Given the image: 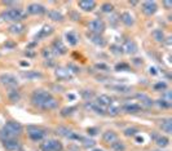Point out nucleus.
<instances>
[{
  "mask_svg": "<svg viewBox=\"0 0 172 151\" xmlns=\"http://www.w3.org/2000/svg\"><path fill=\"white\" fill-rule=\"evenodd\" d=\"M66 40L69 41L70 45H76V44H78V36H76L75 33L70 31V33L66 34Z\"/></svg>",
  "mask_w": 172,
  "mask_h": 151,
  "instance_id": "26",
  "label": "nucleus"
},
{
  "mask_svg": "<svg viewBox=\"0 0 172 151\" xmlns=\"http://www.w3.org/2000/svg\"><path fill=\"white\" fill-rule=\"evenodd\" d=\"M158 105L161 106V107H170V106H171V103L167 102V101H164V99H159L158 101Z\"/></svg>",
  "mask_w": 172,
  "mask_h": 151,
  "instance_id": "39",
  "label": "nucleus"
},
{
  "mask_svg": "<svg viewBox=\"0 0 172 151\" xmlns=\"http://www.w3.org/2000/svg\"><path fill=\"white\" fill-rule=\"evenodd\" d=\"M101 9H102V12H105V13H111L113 12V5L110 3H105V4H102Z\"/></svg>",
  "mask_w": 172,
  "mask_h": 151,
  "instance_id": "34",
  "label": "nucleus"
},
{
  "mask_svg": "<svg viewBox=\"0 0 172 151\" xmlns=\"http://www.w3.org/2000/svg\"><path fill=\"white\" fill-rule=\"evenodd\" d=\"M21 65L22 66H29V64H26V62H21Z\"/></svg>",
  "mask_w": 172,
  "mask_h": 151,
  "instance_id": "50",
  "label": "nucleus"
},
{
  "mask_svg": "<svg viewBox=\"0 0 172 151\" xmlns=\"http://www.w3.org/2000/svg\"><path fill=\"white\" fill-rule=\"evenodd\" d=\"M140 61H141V60H135V64H137V65H139V64H143V62H140Z\"/></svg>",
  "mask_w": 172,
  "mask_h": 151,
  "instance_id": "49",
  "label": "nucleus"
},
{
  "mask_svg": "<svg viewBox=\"0 0 172 151\" xmlns=\"http://www.w3.org/2000/svg\"><path fill=\"white\" fill-rule=\"evenodd\" d=\"M44 12H45V8L36 3L30 4L27 7V13H30V14H43Z\"/></svg>",
  "mask_w": 172,
  "mask_h": 151,
  "instance_id": "10",
  "label": "nucleus"
},
{
  "mask_svg": "<svg viewBox=\"0 0 172 151\" xmlns=\"http://www.w3.org/2000/svg\"><path fill=\"white\" fill-rule=\"evenodd\" d=\"M96 68H98V70H104V71H108V70H109V66L104 65V64H97V65H96Z\"/></svg>",
  "mask_w": 172,
  "mask_h": 151,
  "instance_id": "41",
  "label": "nucleus"
},
{
  "mask_svg": "<svg viewBox=\"0 0 172 151\" xmlns=\"http://www.w3.org/2000/svg\"><path fill=\"white\" fill-rule=\"evenodd\" d=\"M97 103L101 106H111L113 103V98L108 96V94H101V96L97 97Z\"/></svg>",
  "mask_w": 172,
  "mask_h": 151,
  "instance_id": "16",
  "label": "nucleus"
},
{
  "mask_svg": "<svg viewBox=\"0 0 172 151\" xmlns=\"http://www.w3.org/2000/svg\"><path fill=\"white\" fill-rule=\"evenodd\" d=\"M57 133H60L61 136H64L66 138H69L70 134H71V130H69V129L65 128V127H58L57 128Z\"/></svg>",
  "mask_w": 172,
  "mask_h": 151,
  "instance_id": "32",
  "label": "nucleus"
},
{
  "mask_svg": "<svg viewBox=\"0 0 172 151\" xmlns=\"http://www.w3.org/2000/svg\"><path fill=\"white\" fill-rule=\"evenodd\" d=\"M110 147H111L113 151H124V150H126L124 143L120 142V141H115V142H113L111 145H110Z\"/></svg>",
  "mask_w": 172,
  "mask_h": 151,
  "instance_id": "28",
  "label": "nucleus"
},
{
  "mask_svg": "<svg viewBox=\"0 0 172 151\" xmlns=\"http://www.w3.org/2000/svg\"><path fill=\"white\" fill-rule=\"evenodd\" d=\"M56 76L58 79H71V75L69 70H65V68H58L56 71Z\"/></svg>",
  "mask_w": 172,
  "mask_h": 151,
  "instance_id": "23",
  "label": "nucleus"
},
{
  "mask_svg": "<svg viewBox=\"0 0 172 151\" xmlns=\"http://www.w3.org/2000/svg\"><path fill=\"white\" fill-rule=\"evenodd\" d=\"M23 17L21 9H8L2 13V18L4 21H18Z\"/></svg>",
  "mask_w": 172,
  "mask_h": 151,
  "instance_id": "2",
  "label": "nucleus"
},
{
  "mask_svg": "<svg viewBox=\"0 0 172 151\" xmlns=\"http://www.w3.org/2000/svg\"><path fill=\"white\" fill-rule=\"evenodd\" d=\"M102 138H104V141H105L106 143H113V142L116 141V134L114 133V132H111V130H108V132L104 133Z\"/></svg>",
  "mask_w": 172,
  "mask_h": 151,
  "instance_id": "19",
  "label": "nucleus"
},
{
  "mask_svg": "<svg viewBox=\"0 0 172 151\" xmlns=\"http://www.w3.org/2000/svg\"><path fill=\"white\" fill-rule=\"evenodd\" d=\"M31 101L35 106L44 110H53L57 107V101L52 97L51 93H48L45 91H35L33 93Z\"/></svg>",
  "mask_w": 172,
  "mask_h": 151,
  "instance_id": "1",
  "label": "nucleus"
},
{
  "mask_svg": "<svg viewBox=\"0 0 172 151\" xmlns=\"http://www.w3.org/2000/svg\"><path fill=\"white\" fill-rule=\"evenodd\" d=\"M21 76L25 78V79H40L43 75L38 71H22L21 72Z\"/></svg>",
  "mask_w": 172,
  "mask_h": 151,
  "instance_id": "18",
  "label": "nucleus"
},
{
  "mask_svg": "<svg viewBox=\"0 0 172 151\" xmlns=\"http://www.w3.org/2000/svg\"><path fill=\"white\" fill-rule=\"evenodd\" d=\"M153 36L157 41H164V34L162 30H154L153 31Z\"/></svg>",
  "mask_w": 172,
  "mask_h": 151,
  "instance_id": "29",
  "label": "nucleus"
},
{
  "mask_svg": "<svg viewBox=\"0 0 172 151\" xmlns=\"http://www.w3.org/2000/svg\"><path fill=\"white\" fill-rule=\"evenodd\" d=\"M88 29L91 31V34H96V35H101L105 30V23L101 20H93L92 22H89Z\"/></svg>",
  "mask_w": 172,
  "mask_h": 151,
  "instance_id": "4",
  "label": "nucleus"
},
{
  "mask_svg": "<svg viewBox=\"0 0 172 151\" xmlns=\"http://www.w3.org/2000/svg\"><path fill=\"white\" fill-rule=\"evenodd\" d=\"M82 141L84 142V146H85V147H92V146H95V141H93V140H88V138H83Z\"/></svg>",
  "mask_w": 172,
  "mask_h": 151,
  "instance_id": "36",
  "label": "nucleus"
},
{
  "mask_svg": "<svg viewBox=\"0 0 172 151\" xmlns=\"http://www.w3.org/2000/svg\"><path fill=\"white\" fill-rule=\"evenodd\" d=\"M74 110H75L74 107H69V109L66 107V109L62 110V115H65V116H66V115H70V114H71V111H74Z\"/></svg>",
  "mask_w": 172,
  "mask_h": 151,
  "instance_id": "42",
  "label": "nucleus"
},
{
  "mask_svg": "<svg viewBox=\"0 0 172 151\" xmlns=\"http://www.w3.org/2000/svg\"><path fill=\"white\" fill-rule=\"evenodd\" d=\"M23 30H25V26L21 25V23H14V25H12V26L9 27V31L12 34H22Z\"/></svg>",
  "mask_w": 172,
  "mask_h": 151,
  "instance_id": "25",
  "label": "nucleus"
},
{
  "mask_svg": "<svg viewBox=\"0 0 172 151\" xmlns=\"http://www.w3.org/2000/svg\"><path fill=\"white\" fill-rule=\"evenodd\" d=\"M108 89L110 91H114L116 93H131L132 89H131V87H127V85H106Z\"/></svg>",
  "mask_w": 172,
  "mask_h": 151,
  "instance_id": "11",
  "label": "nucleus"
},
{
  "mask_svg": "<svg viewBox=\"0 0 172 151\" xmlns=\"http://www.w3.org/2000/svg\"><path fill=\"white\" fill-rule=\"evenodd\" d=\"M47 14L49 17V20H52V21H62L64 20V16L58 13L57 10H49Z\"/></svg>",
  "mask_w": 172,
  "mask_h": 151,
  "instance_id": "22",
  "label": "nucleus"
},
{
  "mask_svg": "<svg viewBox=\"0 0 172 151\" xmlns=\"http://www.w3.org/2000/svg\"><path fill=\"white\" fill-rule=\"evenodd\" d=\"M67 70H72V72L74 74H78V72H80V70H79V68L78 67H75V66H74V65H69V67H67Z\"/></svg>",
  "mask_w": 172,
  "mask_h": 151,
  "instance_id": "43",
  "label": "nucleus"
},
{
  "mask_svg": "<svg viewBox=\"0 0 172 151\" xmlns=\"http://www.w3.org/2000/svg\"><path fill=\"white\" fill-rule=\"evenodd\" d=\"M29 137L33 141H41L45 137V132L40 128H29Z\"/></svg>",
  "mask_w": 172,
  "mask_h": 151,
  "instance_id": "6",
  "label": "nucleus"
},
{
  "mask_svg": "<svg viewBox=\"0 0 172 151\" xmlns=\"http://www.w3.org/2000/svg\"><path fill=\"white\" fill-rule=\"evenodd\" d=\"M8 97H9V99L13 101V102H17V101L20 99V93H18V91L12 89V91L8 93Z\"/></svg>",
  "mask_w": 172,
  "mask_h": 151,
  "instance_id": "33",
  "label": "nucleus"
},
{
  "mask_svg": "<svg viewBox=\"0 0 172 151\" xmlns=\"http://www.w3.org/2000/svg\"><path fill=\"white\" fill-rule=\"evenodd\" d=\"M43 56H44L45 58H49V60H51L52 56H53V53H52L49 49H44V50H43Z\"/></svg>",
  "mask_w": 172,
  "mask_h": 151,
  "instance_id": "40",
  "label": "nucleus"
},
{
  "mask_svg": "<svg viewBox=\"0 0 172 151\" xmlns=\"http://www.w3.org/2000/svg\"><path fill=\"white\" fill-rule=\"evenodd\" d=\"M163 4H164L166 8H171V7H172V2H164Z\"/></svg>",
  "mask_w": 172,
  "mask_h": 151,
  "instance_id": "47",
  "label": "nucleus"
},
{
  "mask_svg": "<svg viewBox=\"0 0 172 151\" xmlns=\"http://www.w3.org/2000/svg\"><path fill=\"white\" fill-rule=\"evenodd\" d=\"M4 147L8 151H14V150L20 149V142H18L17 140H14V138H12V140H5L4 141Z\"/></svg>",
  "mask_w": 172,
  "mask_h": 151,
  "instance_id": "15",
  "label": "nucleus"
},
{
  "mask_svg": "<svg viewBox=\"0 0 172 151\" xmlns=\"http://www.w3.org/2000/svg\"><path fill=\"white\" fill-rule=\"evenodd\" d=\"M85 109H89V110L97 112V114H101V115L105 114V110H104L102 106L98 105L97 102H91V101H88V102L85 103Z\"/></svg>",
  "mask_w": 172,
  "mask_h": 151,
  "instance_id": "13",
  "label": "nucleus"
},
{
  "mask_svg": "<svg viewBox=\"0 0 172 151\" xmlns=\"http://www.w3.org/2000/svg\"><path fill=\"white\" fill-rule=\"evenodd\" d=\"M137 98H140L141 102H143L144 105H146V106H153V103H154L149 97H146L145 94H137Z\"/></svg>",
  "mask_w": 172,
  "mask_h": 151,
  "instance_id": "31",
  "label": "nucleus"
},
{
  "mask_svg": "<svg viewBox=\"0 0 172 151\" xmlns=\"http://www.w3.org/2000/svg\"><path fill=\"white\" fill-rule=\"evenodd\" d=\"M123 110L127 112H139L141 110V106L137 103H128V105L123 106Z\"/></svg>",
  "mask_w": 172,
  "mask_h": 151,
  "instance_id": "20",
  "label": "nucleus"
},
{
  "mask_svg": "<svg viewBox=\"0 0 172 151\" xmlns=\"http://www.w3.org/2000/svg\"><path fill=\"white\" fill-rule=\"evenodd\" d=\"M118 112H119V109H118V107H109V114L116 115Z\"/></svg>",
  "mask_w": 172,
  "mask_h": 151,
  "instance_id": "44",
  "label": "nucleus"
},
{
  "mask_svg": "<svg viewBox=\"0 0 172 151\" xmlns=\"http://www.w3.org/2000/svg\"><path fill=\"white\" fill-rule=\"evenodd\" d=\"M143 10H144V13L147 14V16H151V14H154L155 12H157V3L155 2H145L143 4Z\"/></svg>",
  "mask_w": 172,
  "mask_h": 151,
  "instance_id": "9",
  "label": "nucleus"
},
{
  "mask_svg": "<svg viewBox=\"0 0 172 151\" xmlns=\"http://www.w3.org/2000/svg\"><path fill=\"white\" fill-rule=\"evenodd\" d=\"M62 143L57 140H48L41 145L43 151H62Z\"/></svg>",
  "mask_w": 172,
  "mask_h": 151,
  "instance_id": "3",
  "label": "nucleus"
},
{
  "mask_svg": "<svg viewBox=\"0 0 172 151\" xmlns=\"http://www.w3.org/2000/svg\"><path fill=\"white\" fill-rule=\"evenodd\" d=\"M53 50L56 53H58V54H65L67 50H66V47L64 45V43L61 41V40H54L53 41Z\"/></svg>",
  "mask_w": 172,
  "mask_h": 151,
  "instance_id": "17",
  "label": "nucleus"
},
{
  "mask_svg": "<svg viewBox=\"0 0 172 151\" xmlns=\"http://www.w3.org/2000/svg\"><path fill=\"white\" fill-rule=\"evenodd\" d=\"M116 70H123V68H128V66L127 65H116Z\"/></svg>",
  "mask_w": 172,
  "mask_h": 151,
  "instance_id": "45",
  "label": "nucleus"
},
{
  "mask_svg": "<svg viewBox=\"0 0 172 151\" xmlns=\"http://www.w3.org/2000/svg\"><path fill=\"white\" fill-rule=\"evenodd\" d=\"M154 89L155 91H164V89H167V84H166L164 81H159V83L154 84Z\"/></svg>",
  "mask_w": 172,
  "mask_h": 151,
  "instance_id": "35",
  "label": "nucleus"
},
{
  "mask_svg": "<svg viewBox=\"0 0 172 151\" xmlns=\"http://www.w3.org/2000/svg\"><path fill=\"white\" fill-rule=\"evenodd\" d=\"M122 50L127 54H135L137 52V45L133 40H126L124 44H123V47H122Z\"/></svg>",
  "mask_w": 172,
  "mask_h": 151,
  "instance_id": "8",
  "label": "nucleus"
},
{
  "mask_svg": "<svg viewBox=\"0 0 172 151\" xmlns=\"http://www.w3.org/2000/svg\"><path fill=\"white\" fill-rule=\"evenodd\" d=\"M150 74L157 75V71H155V68H154V67H150Z\"/></svg>",
  "mask_w": 172,
  "mask_h": 151,
  "instance_id": "48",
  "label": "nucleus"
},
{
  "mask_svg": "<svg viewBox=\"0 0 172 151\" xmlns=\"http://www.w3.org/2000/svg\"><path fill=\"white\" fill-rule=\"evenodd\" d=\"M122 22L126 25V26H132L133 25V17L128 13V12H124V13L122 14Z\"/></svg>",
  "mask_w": 172,
  "mask_h": 151,
  "instance_id": "21",
  "label": "nucleus"
},
{
  "mask_svg": "<svg viewBox=\"0 0 172 151\" xmlns=\"http://www.w3.org/2000/svg\"><path fill=\"white\" fill-rule=\"evenodd\" d=\"M49 34H52V27L45 26V27H43V30H40V33L36 35V37H44V36H48Z\"/></svg>",
  "mask_w": 172,
  "mask_h": 151,
  "instance_id": "30",
  "label": "nucleus"
},
{
  "mask_svg": "<svg viewBox=\"0 0 172 151\" xmlns=\"http://www.w3.org/2000/svg\"><path fill=\"white\" fill-rule=\"evenodd\" d=\"M155 142H157V145H158L159 147H166V146H168V143H170L168 138L166 137V136H159V137H157Z\"/></svg>",
  "mask_w": 172,
  "mask_h": 151,
  "instance_id": "27",
  "label": "nucleus"
},
{
  "mask_svg": "<svg viewBox=\"0 0 172 151\" xmlns=\"http://www.w3.org/2000/svg\"><path fill=\"white\" fill-rule=\"evenodd\" d=\"M161 123H162L161 127H162V129L166 132V133H171L172 132V120L171 119H166V120H162Z\"/></svg>",
  "mask_w": 172,
  "mask_h": 151,
  "instance_id": "24",
  "label": "nucleus"
},
{
  "mask_svg": "<svg viewBox=\"0 0 172 151\" xmlns=\"http://www.w3.org/2000/svg\"><path fill=\"white\" fill-rule=\"evenodd\" d=\"M87 36H88V39L93 43V44H96V45H100V47H104L106 44V41H105V39L101 36V35H96V34H87Z\"/></svg>",
  "mask_w": 172,
  "mask_h": 151,
  "instance_id": "12",
  "label": "nucleus"
},
{
  "mask_svg": "<svg viewBox=\"0 0 172 151\" xmlns=\"http://www.w3.org/2000/svg\"><path fill=\"white\" fill-rule=\"evenodd\" d=\"M92 151H104V150H100V149H95V150H92Z\"/></svg>",
  "mask_w": 172,
  "mask_h": 151,
  "instance_id": "51",
  "label": "nucleus"
},
{
  "mask_svg": "<svg viewBox=\"0 0 172 151\" xmlns=\"http://www.w3.org/2000/svg\"><path fill=\"white\" fill-rule=\"evenodd\" d=\"M96 132H97V129H93V128H91V129H88V133H89L91 136H95V134H97Z\"/></svg>",
  "mask_w": 172,
  "mask_h": 151,
  "instance_id": "46",
  "label": "nucleus"
},
{
  "mask_svg": "<svg viewBox=\"0 0 172 151\" xmlns=\"http://www.w3.org/2000/svg\"><path fill=\"white\" fill-rule=\"evenodd\" d=\"M4 128L7 129L8 132H10L13 136L20 134L22 132V125L20 123H17V122H8L7 124L4 125Z\"/></svg>",
  "mask_w": 172,
  "mask_h": 151,
  "instance_id": "7",
  "label": "nucleus"
},
{
  "mask_svg": "<svg viewBox=\"0 0 172 151\" xmlns=\"http://www.w3.org/2000/svg\"><path fill=\"white\" fill-rule=\"evenodd\" d=\"M82 96H83V98L84 99H89V98H92L93 97V92H88V91H84L83 93H82Z\"/></svg>",
  "mask_w": 172,
  "mask_h": 151,
  "instance_id": "37",
  "label": "nucleus"
},
{
  "mask_svg": "<svg viewBox=\"0 0 172 151\" xmlns=\"http://www.w3.org/2000/svg\"><path fill=\"white\" fill-rule=\"evenodd\" d=\"M96 7V3L93 0H83V2H79V8L85 10V12H91Z\"/></svg>",
  "mask_w": 172,
  "mask_h": 151,
  "instance_id": "14",
  "label": "nucleus"
},
{
  "mask_svg": "<svg viewBox=\"0 0 172 151\" xmlns=\"http://www.w3.org/2000/svg\"><path fill=\"white\" fill-rule=\"evenodd\" d=\"M0 83L7 88H12V89L18 85V81H17L16 76H13V75H10V74H3L2 76H0Z\"/></svg>",
  "mask_w": 172,
  "mask_h": 151,
  "instance_id": "5",
  "label": "nucleus"
},
{
  "mask_svg": "<svg viewBox=\"0 0 172 151\" xmlns=\"http://www.w3.org/2000/svg\"><path fill=\"white\" fill-rule=\"evenodd\" d=\"M124 133H126V136H135V134L137 133V129H135V128H128V129L124 130Z\"/></svg>",
  "mask_w": 172,
  "mask_h": 151,
  "instance_id": "38",
  "label": "nucleus"
}]
</instances>
